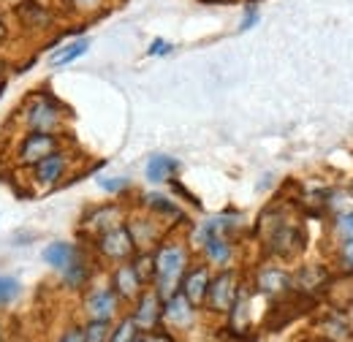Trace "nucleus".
Wrapping results in <instances>:
<instances>
[{
    "instance_id": "f257e3e1",
    "label": "nucleus",
    "mask_w": 353,
    "mask_h": 342,
    "mask_svg": "<svg viewBox=\"0 0 353 342\" xmlns=\"http://www.w3.org/2000/svg\"><path fill=\"white\" fill-rule=\"evenodd\" d=\"M259 234L264 242L266 256L272 258H296L305 248V228L296 214L288 212L285 204L269 207L259 220Z\"/></svg>"
},
{
    "instance_id": "f03ea898",
    "label": "nucleus",
    "mask_w": 353,
    "mask_h": 342,
    "mask_svg": "<svg viewBox=\"0 0 353 342\" xmlns=\"http://www.w3.org/2000/svg\"><path fill=\"white\" fill-rule=\"evenodd\" d=\"M19 123L25 130H46V133H63L68 120V106L49 90H36L25 98L19 109Z\"/></svg>"
},
{
    "instance_id": "7ed1b4c3",
    "label": "nucleus",
    "mask_w": 353,
    "mask_h": 342,
    "mask_svg": "<svg viewBox=\"0 0 353 342\" xmlns=\"http://www.w3.org/2000/svg\"><path fill=\"white\" fill-rule=\"evenodd\" d=\"M190 266V250L182 242H161L155 248V277H152V288L169 299L172 294L179 291V283L185 277Z\"/></svg>"
},
{
    "instance_id": "20e7f679",
    "label": "nucleus",
    "mask_w": 353,
    "mask_h": 342,
    "mask_svg": "<svg viewBox=\"0 0 353 342\" xmlns=\"http://www.w3.org/2000/svg\"><path fill=\"white\" fill-rule=\"evenodd\" d=\"M63 147V133H46V130H25L14 150V163L19 169H30L46 155L57 152Z\"/></svg>"
},
{
    "instance_id": "39448f33",
    "label": "nucleus",
    "mask_w": 353,
    "mask_h": 342,
    "mask_svg": "<svg viewBox=\"0 0 353 342\" xmlns=\"http://www.w3.org/2000/svg\"><path fill=\"white\" fill-rule=\"evenodd\" d=\"M14 22L19 25L22 33L46 36L54 30L57 14H54V8H49L41 0H19V3H14Z\"/></svg>"
},
{
    "instance_id": "423d86ee",
    "label": "nucleus",
    "mask_w": 353,
    "mask_h": 342,
    "mask_svg": "<svg viewBox=\"0 0 353 342\" xmlns=\"http://www.w3.org/2000/svg\"><path fill=\"white\" fill-rule=\"evenodd\" d=\"M28 171H30V182H33L36 190H41V193L54 190V188H60L65 182V177L71 171V152L65 147H60L57 152L46 155L44 161H39Z\"/></svg>"
},
{
    "instance_id": "0eeeda50",
    "label": "nucleus",
    "mask_w": 353,
    "mask_h": 342,
    "mask_svg": "<svg viewBox=\"0 0 353 342\" xmlns=\"http://www.w3.org/2000/svg\"><path fill=\"white\" fill-rule=\"evenodd\" d=\"M92 248H95L98 256L103 261H109V263H123V261H131L136 256V245H133V237L125 223L92 237Z\"/></svg>"
},
{
    "instance_id": "6e6552de",
    "label": "nucleus",
    "mask_w": 353,
    "mask_h": 342,
    "mask_svg": "<svg viewBox=\"0 0 353 342\" xmlns=\"http://www.w3.org/2000/svg\"><path fill=\"white\" fill-rule=\"evenodd\" d=\"M239 274L228 266V269H218V274H212L210 280V291H207V301L204 307L212 312H228L234 307V299L239 294Z\"/></svg>"
},
{
    "instance_id": "1a4fd4ad",
    "label": "nucleus",
    "mask_w": 353,
    "mask_h": 342,
    "mask_svg": "<svg viewBox=\"0 0 353 342\" xmlns=\"http://www.w3.org/2000/svg\"><path fill=\"white\" fill-rule=\"evenodd\" d=\"M133 321L139 326V332H152L161 326L163 321V296L155 288H144L136 301H133Z\"/></svg>"
},
{
    "instance_id": "9d476101",
    "label": "nucleus",
    "mask_w": 353,
    "mask_h": 342,
    "mask_svg": "<svg viewBox=\"0 0 353 342\" xmlns=\"http://www.w3.org/2000/svg\"><path fill=\"white\" fill-rule=\"evenodd\" d=\"M196 242L201 245L204 258L210 266H218V269H228L231 261H234V242L228 234H218V231H199Z\"/></svg>"
},
{
    "instance_id": "9b49d317",
    "label": "nucleus",
    "mask_w": 353,
    "mask_h": 342,
    "mask_svg": "<svg viewBox=\"0 0 353 342\" xmlns=\"http://www.w3.org/2000/svg\"><path fill=\"white\" fill-rule=\"evenodd\" d=\"M120 310V296L114 294L112 285H98L90 288L85 296V312L90 321H112Z\"/></svg>"
},
{
    "instance_id": "f8f14e48",
    "label": "nucleus",
    "mask_w": 353,
    "mask_h": 342,
    "mask_svg": "<svg viewBox=\"0 0 353 342\" xmlns=\"http://www.w3.org/2000/svg\"><path fill=\"white\" fill-rule=\"evenodd\" d=\"M210 280H212L210 263H193V266H188V272H185V277L179 283V291L188 296V301L193 307H204L207 291H210Z\"/></svg>"
},
{
    "instance_id": "ddd939ff",
    "label": "nucleus",
    "mask_w": 353,
    "mask_h": 342,
    "mask_svg": "<svg viewBox=\"0 0 353 342\" xmlns=\"http://www.w3.org/2000/svg\"><path fill=\"white\" fill-rule=\"evenodd\" d=\"M123 223H125V210L120 204H101L82 217V231L92 239V237H98L114 225H123Z\"/></svg>"
},
{
    "instance_id": "4468645a",
    "label": "nucleus",
    "mask_w": 353,
    "mask_h": 342,
    "mask_svg": "<svg viewBox=\"0 0 353 342\" xmlns=\"http://www.w3.org/2000/svg\"><path fill=\"white\" fill-rule=\"evenodd\" d=\"M112 288H114V294L120 296V301H136V296L147 288V283L139 277V272H136V266H133L131 261H123V263H114V269H112V283H109Z\"/></svg>"
},
{
    "instance_id": "2eb2a0df",
    "label": "nucleus",
    "mask_w": 353,
    "mask_h": 342,
    "mask_svg": "<svg viewBox=\"0 0 353 342\" xmlns=\"http://www.w3.org/2000/svg\"><path fill=\"white\" fill-rule=\"evenodd\" d=\"M329 272L318 263H307L302 266L296 274H291V291H296L299 296L305 299H312L315 294H321L323 288H329Z\"/></svg>"
},
{
    "instance_id": "dca6fc26",
    "label": "nucleus",
    "mask_w": 353,
    "mask_h": 342,
    "mask_svg": "<svg viewBox=\"0 0 353 342\" xmlns=\"http://www.w3.org/2000/svg\"><path fill=\"white\" fill-rule=\"evenodd\" d=\"M125 225L131 231L136 250H152L163 239V225L155 217H131V220H125Z\"/></svg>"
},
{
    "instance_id": "f3484780",
    "label": "nucleus",
    "mask_w": 353,
    "mask_h": 342,
    "mask_svg": "<svg viewBox=\"0 0 353 342\" xmlns=\"http://www.w3.org/2000/svg\"><path fill=\"white\" fill-rule=\"evenodd\" d=\"M196 310L199 307H193L182 291H176L169 299H163V321L174 329H190L196 321Z\"/></svg>"
},
{
    "instance_id": "a211bd4d",
    "label": "nucleus",
    "mask_w": 353,
    "mask_h": 342,
    "mask_svg": "<svg viewBox=\"0 0 353 342\" xmlns=\"http://www.w3.org/2000/svg\"><path fill=\"white\" fill-rule=\"evenodd\" d=\"M256 288L266 294V296H285L288 291H291V274L285 272V269H280V266H264L259 274H256Z\"/></svg>"
},
{
    "instance_id": "6ab92c4d",
    "label": "nucleus",
    "mask_w": 353,
    "mask_h": 342,
    "mask_svg": "<svg viewBox=\"0 0 353 342\" xmlns=\"http://www.w3.org/2000/svg\"><path fill=\"white\" fill-rule=\"evenodd\" d=\"M90 43L92 41H90L88 36H77V39H71V41L54 46V49L49 52V68H65V66L82 60L90 52Z\"/></svg>"
},
{
    "instance_id": "aec40b11",
    "label": "nucleus",
    "mask_w": 353,
    "mask_h": 342,
    "mask_svg": "<svg viewBox=\"0 0 353 342\" xmlns=\"http://www.w3.org/2000/svg\"><path fill=\"white\" fill-rule=\"evenodd\" d=\"M82 253V248L79 245H74V242H49L44 250H41V261H44L49 269H54V272H63L74 258Z\"/></svg>"
},
{
    "instance_id": "412c9836",
    "label": "nucleus",
    "mask_w": 353,
    "mask_h": 342,
    "mask_svg": "<svg viewBox=\"0 0 353 342\" xmlns=\"http://www.w3.org/2000/svg\"><path fill=\"white\" fill-rule=\"evenodd\" d=\"M182 169L179 161L172 158V155H150L147 166H144V177L152 182V185H163V182H172L176 177V171Z\"/></svg>"
},
{
    "instance_id": "4be33fe9",
    "label": "nucleus",
    "mask_w": 353,
    "mask_h": 342,
    "mask_svg": "<svg viewBox=\"0 0 353 342\" xmlns=\"http://www.w3.org/2000/svg\"><path fill=\"white\" fill-rule=\"evenodd\" d=\"M60 277H63V285H65V288L82 291L90 283V277H92V263L88 261L85 253H79V256L74 258V261L60 272Z\"/></svg>"
},
{
    "instance_id": "5701e85b",
    "label": "nucleus",
    "mask_w": 353,
    "mask_h": 342,
    "mask_svg": "<svg viewBox=\"0 0 353 342\" xmlns=\"http://www.w3.org/2000/svg\"><path fill=\"white\" fill-rule=\"evenodd\" d=\"M141 204L155 214V217H161V220H174V223L185 220V212L176 207L172 196H163V193H147V196H141Z\"/></svg>"
},
{
    "instance_id": "b1692460",
    "label": "nucleus",
    "mask_w": 353,
    "mask_h": 342,
    "mask_svg": "<svg viewBox=\"0 0 353 342\" xmlns=\"http://www.w3.org/2000/svg\"><path fill=\"white\" fill-rule=\"evenodd\" d=\"M60 8L74 19H95L109 8V0H60Z\"/></svg>"
},
{
    "instance_id": "393cba45",
    "label": "nucleus",
    "mask_w": 353,
    "mask_h": 342,
    "mask_svg": "<svg viewBox=\"0 0 353 342\" xmlns=\"http://www.w3.org/2000/svg\"><path fill=\"white\" fill-rule=\"evenodd\" d=\"M321 342H353V332L340 321H323L321 326Z\"/></svg>"
},
{
    "instance_id": "a878e982",
    "label": "nucleus",
    "mask_w": 353,
    "mask_h": 342,
    "mask_svg": "<svg viewBox=\"0 0 353 342\" xmlns=\"http://www.w3.org/2000/svg\"><path fill=\"white\" fill-rule=\"evenodd\" d=\"M326 210L334 214L353 212V190H329L326 193Z\"/></svg>"
},
{
    "instance_id": "bb28decb",
    "label": "nucleus",
    "mask_w": 353,
    "mask_h": 342,
    "mask_svg": "<svg viewBox=\"0 0 353 342\" xmlns=\"http://www.w3.org/2000/svg\"><path fill=\"white\" fill-rule=\"evenodd\" d=\"M19 294H22V283L11 274H0V310L14 304L19 299Z\"/></svg>"
},
{
    "instance_id": "cd10ccee",
    "label": "nucleus",
    "mask_w": 353,
    "mask_h": 342,
    "mask_svg": "<svg viewBox=\"0 0 353 342\" xmlns=\"http://www.w3.org/2000/svg\"><path fill=\"white\" fill-rule=\"evenodd\" d=\"M139 337V326L131 315L123 318L117 326H112V334H109V342H133Z\"/></svg>"
},
{
    "instance_id": "c85d7f7f",
    "label": "nucleus",
    "mask_w": 353,
    "mask_h": 342,
    "mask_svg": "<svg viewBox=\"0 0 353 342\" xmlns=\"http://www.w3.org/2000/svg\"><path fill=\"white\" fill-rule=\"evenodd\" d=\"M112 321H88L85 326V342H109Z\"/></svg>"
},
{
    "instance_id": "c756f323",
    "label": "nucleus",
    "mask_w": 353,
    "mask_h": 342,
    "mask_svg": "<svg viewBox=\"0 0 353 342\" xmlns=\"http://www.w3.org/2000/svg\"><path fill=\"white\" fill-rule=\"evenodd\" d=\"M98 188L109 196H120L131 188V179L128 177H98Z\"/></svg>"
},
{
    "instance_id": "7c9ffc66",
    "label": "nucleus",
    "mask_w": 353,
    "mask_h": 342,
    "mask_svg": "<svg viewBox=\"0 0 353 342\" xmlns=\"http://www.w3.org/2000/svg\"><path fill=\"white\" fill-rule=\"evenodd\" d=\"M334 237H337L340 242L353 239V212L334 214Z\"/></svg>"
},
{
    "instance_id": "2f4dec72",
    "label": "nucleus",
    "mask_w": 353,
    "mask_h": 342,
    "mask_svg": "<svg viewBox=\"0 0 353 342\" xmlns=\"http://www.w3.org/2000/svg\"><path fill=\"white\" fill-rule=\"evenodd\" d=\"M259 19H261L259 6H256V3H248V6H245V11H242V19H239L236 33H248V30H253V28L259 25Z\"/></svg>"
},
{
    "instance_id": "473e14b6",
    "label": "nucleus",
    "mask_w": 353,
    "mask_h": 342,
    "mask_svg": "<svg viewBox=\"0 0 353 342\" xmlns=\"http://www.w3.org/2000/svg\"><path fill=\"white\" fill-rule=\"evenodd\" d=\"M337 261H340V269L353 274V239H345L340 242V253H337Z\"/></svg>"
},
{
    "instance_id": "72a5a7b5",
    "label": "nucleus",
    "mask_w": 353,
    "mask_h": 342,
    "mask_svg": "<svg viewBox=\"0 0 353 342\" xmlns=\"http://www.w3.org/2000/svg\"><path fill=\"white\" fill-rule=\"evenodd\" d=\"M172 52H174V43L166 39H152L147 46V57H169Z\"/></svg>"
},
{
    "instance_id": "f704fd0d",
    "label": "nucleus",
    "mask_w": 353,
    "mask_h": 342,
    "mask_svg": "<svg viewBox=\"0 0 353 342\" xmlns=\"http://www.w3.org/2000/svg\"><path fill=\"white\" fill-rule=\"evenodd\" d=\"M223 342H256V337L248 334L245 329H231V326H228V332L223 334Z\"/></svg>"
},
{
    "instance_id": "c9c22d12",
    "label": "nucleus",
    "mask_w": 353,
    "mask_h": 342,
    "mask_svg": "<svg viewBox=\"0 0 353 342\" xmlns=\"http://www.w3.org/2000/svg\"><path fill=\"white\" fill-rule=\"evenodd\" d=\"M57 342H85V329L71 326V329H65V332L60 334V340Z\"/></svg>"
},
{
    "instance_id": "e433bc0d",
    "label": "nucleus",
    "mask_w": 353,
    "mask_h": 342,
    "mask_svg": "<svg viewBox=\"0 0 353 342\" xmlns=\"http://www.w3.org/2000/svg\"><path fill=\"white\" fill-rule=\"evenodd\" d=\"M11 39V25H8V19L0 14V46Z\"/></svg>"
},
{
    "instance_id": "4c0bfd02",
    "label": "nucleus",
    "mask_w": 353,
    "mask_h": 342,
    "mask_svg": "<svg viewBox=\"0 0 353 342\" xmlns=\"http://www.w3.org/2000/svg\"><path fill=\"white\" fill-rule=\"evenodd\" d=\"M133 342H147V334H139V337H136Z\"/></svg>"
},
{
    "instance_id": "58836bf2",
    "label": "nucleus",
    "mask_w": 353,
    "mask_h": 342,
    "mask_svg": "<svg viewBox=\"0 0 353 342\" xmlns=\"http://www.w3.org/2000/svg\"><path fill=\"white\" fill-rule=\"evenodd\" d=\"M250 3H253V0H250Z\"/></svg>"
}]
</instances>
